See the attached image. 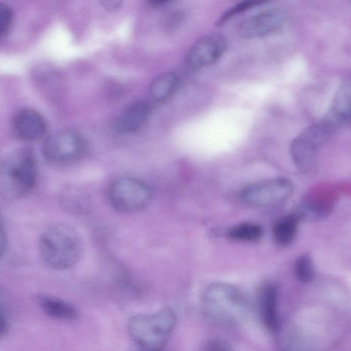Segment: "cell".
<instances>
[{"label": "cell", "mask_w": 351, "mask_h": 351, "mask_svg": "<svg viewBox=\"0 0 351 351\" xmlns=\"http://www.w3.org/2000/svg\"><path fill=\"white\" fill-rule=\"evenodd\" d=\"M12 19L11 8L5 4L0 3V38H3L8 33Z\"/></svg>", "instance_id": "obj_22"}, {"label": "cell", "mask_w": 351, "mask_h": 351, "mask_svg": "<svg viewBox=\"0 0 351 351\" xmlns=\"http://www.w3.org/2000/svg\"><path fill=\"white\" fill-rule=\"evenodd\" d=\"M179 83L178 75L172 72L156 77L149 86L151 99L157 103L168 99L176 91Z\"/></svg>", "instance_id": "obj_17"}, {"label": "cell", "mask_w": 351, "mask_h": 351, "mask_svg": "<svg viewBox=\"0 0 351 351\" xmlns=\"http://www.w3.org/2000/svg\"><path fill=\"white\" fill-rule=\"evenodd\" d=\"M177 324V317L169 307L152 314H138L130 317L128 332L134 343L145 350H161L167 345Z\"/></svg>", "instance_id": "obj_4"}, {"label": "cell", "mask_w": 351, "mask_h": 351, "mask_svg": "<svg viewBox=\"0 0 351 351\" xmlns=\"http://www.w3.org/2000/svg\"><path fill=\"white\" fill-rule=\"evenodd\" d=\"M171 0H147V1L152 5H159L164 4Z\"/></svg>", "instance_id": "obj_27"}, {"label": "cell", "mask_w": 351, "mask_h": 351, "mask_svg": "<svg viewBox=\"0 0 351 351\" xmlns=\"http://www.w3.org/2000/svg\"><path fill=\"white\" fill-rule=\"evenodd\" d=\"M295 277L302 282L307 283L315 277V267L311 257L307 254L301 255L294 265Z\"/></svg>", "instance_id": "obj_20"}, {"label": "cell", "mask_w": 351, "mask_h": 351, "mask_svg": "<svg viewBox=\"0 0 351 351\" xmlns=\"http://www.w3.org/2000/svg\"><path fill=\"white\" fill-rule=\"evenodd\" d=\"M278 300V287L272 282L265 284L259 293V311L265 326L274 332H277L279 328Z\"/></svg>", "instance_id": "obj_13"}, {"label": "cell", "mask_w": 351, "mask_h": 351, "mask_svg": "<svg viewBox=\"0 0 351 351\" xmlns=\"http://www.w3.org/2000/svg\"><path fill=\"white\" fill-rule=\"evenodd\" d=\"M86 150L82 136L73 130H64L49 136L43 144V156L54 164H66L80 158Z\"/></svg>", "instance_id": "obj_7"}, {"label": "cell", "mask_w": 351, "mask_h": 351, "mask_svg": "<svg viewBox=\"0 0 351 351\" xmlns=\"http://www.w3.org/2000/svg\"><path fill=\"white\" fill-rule=\"evenodd\" d=\"M228 48L226 38L219 34H210L199 38L190 49L186 56L189 66L201 69L217 62Z\"/></svg>", "instance_id": "obj_8"}, {"label": "cell", "mask_w": 351, "mask_h": 351, "mask_svg": "<svg viewBox=\"0 0 351 351\" xmlns=\"http://www.w3.org/2000/svg\"><path fill=\"white\" fill-rule=\"evenodd\" d=\"M300 220L295 212L280 218L272 229L275 243L282 247L289 245L295 239Z\"/></svg>", "instance_id": "obj_16"}, {"label": "cell", "mask_w": 351, "mask_h": 351, "mask_svg": "<svg viewBox=\"0 0 351 351\" xmlns=\"http://www.w3.org/2000/svg\"><path fill=\"white\" fill-rule=\"evenodd\" d=\"M293 184L286 178L267 179L246 185L241 191L240 199L255 207H267L287 199L293 192Z\"/></svg>", "instance_id": "obj_6"}, {"label": "cell", "mask_w": 351, "mask_h": 351, "mask_svg": "<svg viewBox=\"0 0 351 351\" xmlns=\"http://www.w3.org/2000/svg\"><path fill=\"white\" fill-rule=\"evenodd\" d=\"M263 236V228L255 223L244 222L237 224L226 232V237L231 241L254 243Z\"/></svg>", "instance_id": "obj_19"}, {"label": "cell", "mask_w": 351, "mask_h": 351, "mask_svg": "<svg viewBox=\"0 0 351 351\" xmlns=\"http://www.w3.org/2000/svg\"><path fill=\"white\" fill-rule=\"evenodd\" d=\"M320 143L304 130L292 141L291 155L295 167L302 173H308L314 167Z\"/></svg>", "instance_id": "obj_11"}, {"label": "cell", "mask_w": 351, "mask_h": 351, "mask_svg": "<svg viewBox=\"0 0 351 351\" xmlns=\"http://www.w3.org/2000/svg\"><path fill=\"white\" fill-rule=\"evenodd\" d=\"M37 165L33 151L20 147L10 153L0 167V195L7 200L20 199L34 189Z\"/></svg>", "instance_id": "obj_3"}, {"label": "cell", "mask_w": 351, "mask_h": 351, "mask_svg": "<svg viewBox=\"0 0 351 351\" xmlns=\"http://www.w3.org/2000/svg\"><path fill=\"white\" fill-rule=\"evenodd\" d=\"M38 304L49 317L62 321H73L77 317L75 308L56 297L43 294L38 297Z\"/></svg>", "instance_id": "obj_15"}, {"label": "cell", "mask_w": 351, "mask_h": 351, "mask_svg": "<svg viewBox=\"0 0 351 351\" xmlns=\"http://www.w3.org/2000/svg\"><path fill=\"white\" fill-rule=\"evenodd\" d=\"M8 328L7 319L3 313L0 311V339L6 334Z\"/></svg>", "instance_id": "obj_26"}, {"label": "cell", "mask_w": 351, "mask_h": 351, "mask_svg": "<svg viewBox=\"0 0 351 351\" xmlns=\"http://www.w3.org/2000/svg\"><path fill=\"white\" fill-rule=\"evenodd\" d=\"M101 5L108 11H116L121 6L123 0H99Z\"/></svg>", "instance_id": "obj_24"}, {"label": "cell", "mask_w": 351, "mask_h": 351, "mask_svg": "<svg viewBox=\"0 0 351 351\" xmlns=\"http://www.w3.org/2000/svg\"><path fill=\"white\" fill-rule=\"evenodd\" d=\"M62 204L69 212L78 215L89 214L93 208L89 197L77 189H69L62 197Z\"/></svg>", "instance_id": "obj_18"}, {"label": "cell", "mask_w": 351, "mask_h": 351, "mask_svg": "<svg viewBox=\"0 0 351 351\" xmlns=\"http://www.w3.org/2000/svg\"><path fill=\"white\" fill-rule=\"evenodd\" d=\"M15 134L24 141H36L42 138L47 130L44 117L32 109H23L17 112L12 119Z\"/></svg>", "instance_id": "obj_10"}, {"label": "cell", "mask_w": 351, "mask_h": 351, "mask_svg": "<svg viewBox=\"0 0 351 351\" xmlns=\"http://www.w3.org/2000/svg\"><path fill=\"white\" fill-rule=\"evenodd\" d=\"M271 1L273 0H243L226 10L216 21L215 25L221 27L235 15Z\"/></svg>", "instance_id": "obj_21"}, {"label": "cell", "mask_w": 351, "mask_h": 351, "mask_svg": "<svg viewBox=\"0 0 351 351\" xmlns=\"http://www.w3.org/2000/svg\"><path fill=\"white\" fill-rule=\"evenodd\" d=\"M112 207L121 213H134L146 208L152 199V192L144 182L123 177L113 181L108 189Z\"/></svg>", "instance_id": "obj_5"}, {"label": "cell", "mask_w": 351, "mask_h": 351, "mask_svg": "<svg viewBox=\"0 0 351 351\" xmlns=\"http://www.w3.org/2000/svg\"><path fill=\"white\" fill-rule=\"evenodd\" d=\"M285 18L284 12L278 8L263 11L243 21L239 27V35L245 39L269 36L282 27Z\"/></svg>", "instance_id": "obj_9"}, {"label": "cell", "mask_w": 351, "mask_h": 351, "mask_svg": "<svg viewBox=\"0 0 351 351\" xmlns=\"http://www.w3.org/2000/svg\"><path fill=\"white\" fill-rule=\"evenodd\" d=\"M149 105L144 101H136L125 108L117 117L114 127L117 132L132 134L141 130L149 119Z\"/></svg>", "instance_id": "obj_12"}, {"label": "cell", "mask_w": 351, "mask_h": 351, "mask_svg": "<svg viewBox=\"0 0 351 351\" xmlns=\"http://www.w3.org/2000/svg\"><path fill=\"white\" fill-rule=\"evenodd\" d=\"M351 87L349 80L343 82L334 97L332 106L325 118L337 129L346 125L350 119Z\"/></svg>", "instance_id": "obj_14"}, {"label": "cell", "mask_w": 351, "mask_h": 351, "mask_svg": "<svg viewBox=\"0 0 351 351\" xmlns=\"http://www.w3.org/2000/svg\"><path fill=\"white\" fill-rule=\"evenodd\" d=\"M201 306L206 317L229 326L241 324L249 313L244 294L235 286L222 282H213L206 287Z\"/></svg>", "instance_id": "obj_2"}, {"label": "cell", "mask_w": 351, "mask_h": 351, "mask_svg": "<svg viewBox=\"0 0 351 351\" xmlns=\"http://www.w3.org/2000/svg\"><path fill=\"white\" fill-rule=\"evenodd\" d=\"M39 250L45 264L55 270L75 265L83 256L84 245L78 232L65 223L49 226L43 233Z\"/></svg>", "instance_id": "obj_1"}, {"label": "cell", "mask_w": 351, "mask_h": 351, "mask_svg": "<svg viewBox=\"0 0 351 351\" xmlns=\"http://www.w3.org/2000/svg\"><path fill=\"white\" fill-rule=\"evenodd\" d=\"M7 247V237L5 228L0 219V258L4 254Z\"/></svg>", "instance_id": "obj_25"}, {"label": "cell", "mask_w": 351, "mask_h": 351, "mask_svg": "<svg viewBox=\"0 0 351 351\" xmlns=\"http://www.w3.org/2000/svg\"><path fill=\"white\" fill-rule=\"evenodd\" d=\"M208 350H230L231 346L222 340H213L208 344Z\"/></svg>", "instance_id": "obj_23"}]
</instances>
